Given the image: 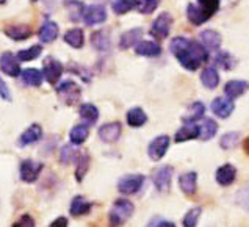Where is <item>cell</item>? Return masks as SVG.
Wrapping results in <instances>:
<instances>
[{"label":"cell","instance_id":"1","mask_svg":"<svg viewBox=\"0 0 249 227\" xmlns=\"http://www.w3.org/2000/svg\"><path fill=\"white\" fill-rule=\"evenodd\" d=\"M169 51L177 61L187 70H197L204 61L209 60V51L202 46V42L188 39L185 36H177L171 39Z\"/></svg>","mask_w":249,"mask_h":227},{"label":"cell","instance_id":"2","mask_svg":"<svg viewBox=\"0 0 249 227\" xmlns=\"http://www.w3.org/2000/svg\"><path fill=\"white\" fill-rule=\"evenodd\" d=\"M135 211V205L129 199H118L111 205L108 219L111 226H123Z\"/></svg>","mask_w":249,"mask_h":227},{"label":"cell","instance_id":"3","mask_svg":"<svg viewBox=\"0 0 249 227\" xmlns=\"http://www.w3.org/2000/svg\"><path fill=\"white\" fill-rule=\"evenodd\" d=\"M60 101L65 105H75L82 96V88L74 80H65L55 88Z\"/></svg>","mask_w":249,"mask_h":227},{"label":"cell","instance_id":"4","mask_svg":"<svg viewBox=\"0 0 249 227\" xmlns=\"http://www.w3.org/2000/svg\"><path fill=\"white\" fill-rule=\"evenodd\" d=\"M144 185V175L143 174H127L118 180V191L125 196L137 194Z\"/></svg>","mask_w":249,"mask_h":227},{"label":"cell","instance_id":"5","mask_svg":"<svg viewBox=\"0 0 249 227\" xmlns=\"http://www.w3.org/2000/svg\"><path fill=\"white\" fill-rule=\"evenodd\" d=\"M173 22H174V19H173V16H171L168 11L160 13L159 16L155 17L154 22H152L151 35L155 39H165V38H168V35L171 32V27H173Z\"/></svg>","mask_w":249,"mask_h":227},{"label":"cell","instance_id":"6","mask_svg":"<svg viewBox=\"0 0 249 227\" xmlns=\"http://www.w3.org/2000/svg\"><path fill=\"white\" fill-rule=\"evenodd\" d=\"M44 165L39 161H35L30 158H25L20 161L19 165V174H20V180L25 183H33L38 180V177L42 171Z\"/></svg>","mask_w":249,"mask_h":227},{"label":"cell","instance_id":"7","mask_svg":"<svg viewBox=\"0 0 249 227\" xmlns=\"http://www.w3.org/2000/svg\"><path fill=\"white\" fill-rule=\"evenodd\" d=\"M63 70H65V66L61 65L60 60H56L55 56H47L44 60V66H42V72H44V79L47 80V83L55 85L60 82Z\"/></svg>","mask_w":249,"mask_h":227},{"label":"cell","instance_id":"8","mask_svg":"<svg viewBox=\"0 0 249 227\" xmlns=\"http://www.w3.org/2000/svg\"><path fill=\"white\" fill-rule=\"evenodd\" d=\"M169 143H171V140H169L168 135H159V137H155L151 141V143H149V146H147L149 158L154 160V161L161 160L166 155V152H168Z\"/></svg>","mask_w":249,"mask_h":227},{"label":"cell","instance_id":"9","mask_svg":"<svg viewBox=\"0 0 249 227\" xmlns=\"http://www.w3.org/2000/svg\"><path fill=\"white\" fill-rule=\"evenodd\" d=\"M0 70H2L5 75L13 77V79L19 77L20 72H22V69H20L18 55H14L11 52H3L0 55Z\"/></svg>","mask_w":249,"mask_h":227},{"label":"cell","instance_id":"10","mask_svg":"<svg viewBox=\"0 0 249 227\" xmlns=\"http://www.w3.org/2000/svg\"><path fill=\"white\" fill-rule=\"evenodd\" d=\"M173 175H174V168L171 165H163L160 166L157 171L154 173L152 175V180H154V185L157 188L160 193H165V191L169 190L171 187V180H173Z\"/></svg>","mask_w":249,"mask_h":227},{"label":"cell","instance_id":"11","mask_svg":"<svg viewBox=\"0 0 249 227\" xmlns=\"http://www.w3.org/2000/svg\"><path fill=\"white\" fill-rule=\"evenodd\" d=\"M83 22L92 27V25H99V24H104L107 20V10L105 6L102 5H88L85 6V11H83Z\"/></svg>","mask_w":249,"mask_h":227},{"label":"cell","instance_id":"12","mask_svg":"<svg viewBox=\"0 0 249 227\" xmlns=\"http://www.w3.org/2000/svg\"><path fill=\"white\" fill-rule=\"evenodd\" d=\"M210 108L213 111V115L218 116L219 119H227L233 113V110H235V104L229 97H216L210 104Z\"/></svg>","mask_w":249,"mask_h":227},{"label":"cell","instance_id":"13","mask_svg":"<svg viewBox=\"0 0 249 227\" xmlns=\"http://www.w3.org/2000/svg\"><path fill=\"white\" fill-rule=\"evenodd\" d=\"M121 133H123V125H121V122H116V121L115 122L104 124L101 129L97 130L99 138H101V141H104V143H107V144L116 143L121 137Z\"/></svg>","mask_w":249,"mask_h":227},{"label":"cell","instance_id":"14","mask_svg":"<svg viewBox=\"0 0 249 227\" xmlns=\"http://www.w3.org/2000/svg\"><path fill=\"white\" fill-rule=\"evenodd\" d=\"M42 138V127L39 124H32L28 129H25L22 133H20V137L18 140V146L19 147H25V146H30V144H35L38 143V141Z\"/></svg>","mask_w":249,"mask_h":227},{"label":"cell","instance_id":"15","mask_svg":"<svg viewBox=\"0 0 249 227\" xmlns=\"http://www.w3.org/2000/svg\"><path fill=\"white\" fill-rule=\"evenodd\" d=\"M58 33H60L58 24H56L55 20L47 19V20H44V24H42L39 28L38 38L41 42H44V44H51V42H53L56 38H58Z\"/></svg>","mask_w":249,"mask_h":227},{"label":"cell","instance_id":"16","mask_svg":"<svg viewBox=\"0 0 249 227\" xmlns=\"http://www.w3.org/2000/svg\"><path fill=\"white\" fill-rule=\"evenodd\" d=\"M215 179L221 187L232 185V183L235 182V179H237V168L233 165H231V163H226V165L219 166L216 169Z\"/></svg>","mask_w":249,"mask_h":227},{"label":"cell","instance_id":"17","mask_svg":"<svg viewBox=\"0 0 249 227\" xmlns=\"http://www.w3.org/2000/svg\"><path fill=\"white\" fill-rule=\"evenodd\" d=\"M3 32L13 41H25L32 36V28L28 24H11Z\"/></svg>","mask_w":249,"mask_h":227},{"label":"cell","instance_id":"18","mask_svg":"<svg viewBox=\"0 0 249 227\" xmlns=\"http://www.w3.org/2000/svg\"><path fill=\"white\" fill-rule=\"evenodd\" d=\"M141 36H143V28L141 27L130 28V30L124 32L119 38V49L127 51V49L135 47L141 41Z\"/></svg>","mask_w":249,"mask_h":227},{"label":"cell","instance_id":"19","mask_svg":"<svg viewBox=\"0 0 249 227\" xmlns=\"http://www.w3.org/2000/svg\"><path fill=\"white\" fill-rule=\"evenodd\" d=\"M91 46L97 52H108L111 49V38L108 30H97L91 35Z\"/></svg>","mask_w":249,"mask_h":227},{"label":"cell","instance_id":"20","mask_svg":"<svg viewBox=\"0 0 249 227\" xmlns=\"http://www.w3.org/2000/svg\"><path fill=\"white\" fill-rule=\"evenodd\" d=\"M197 138H199V125L195 122H185L180 129L176 132L174 141L176 143H185V141H191Z\"/></svg>","mask_w":249,"mask_h":227},{"label":"cell","instance_id":"21","mask_svg":"<svg viewBox=\"0 0 249 227\" xmlns=\"http://www.w3.org/2000/svg\"><path fill=\"white\" fill-rule=\"evenodd\" d=\"M20 80H22L24 85L32 88H38L41 87L42 80H44V72L36 68H27L20 72Z\"/></svg>","mask_w":249,"mask_h":227},{"label":"cell","instance_id":"22","mask_svg":"<svg viewBox=\"0 0 249 227\" xmlns=\"http://www.w3.org/2000/svg\"><path fill=\"white\" fill-rule=\"evenodd\" d=\"M248 89H249V82H246V80H231V82L226 83L224 94H226V97L235 101V99H238L240 96H243Z\"/></svg>","mask_w":249,"mask_h":227},{"label":"cell","instance_id":"23","mask_svg":"<svg viewBox=\"0 0 249 227\" xmlns=\"http://www.w3.org/2000/svg\"><path fill=\"white\" fill-rule=\"evenodd\" d=\"M201 42H202V46L207 49V51L210 52H216L219 51V47H221V35H219L218 32L215 30H204L201 32Z\"/></svg>","mask_w":249,"mask_h":227},{"label":"cell","instance_id":"24","mask_svg":"<svg viewBox=\"0 0 249 227\" xmlns=\"http://www.w3.org/2000/svg\"><path fill=\"white\" fill-rule=\"evenodd\" d=\"M187 19L190 20L191 25H202L210 19V16L205 13L197 3H190L187 6Z\"/></svg>","mask_w":249,"mask_h":227},{"label":"cell","instance_id":"25","mask_svg":"<svg viewBox=\"0 0 249 227\" xmlns=\"http://www.w3.org/2000/svg\"><path fill=\"white\" fill-rule=\"evenodd\" d=\"M179 188L187 196H193L197 191V174L195 171L185 173L179 177Z\"/></svg>","mask_w":249,"mask_h":227},{"label":"cell","instance_id":"26","mask_svg":"<svg viewBox=\"0 0 249 227\" xmlns=\"http://www.w3.org/2000/svg\"><path fill=\"white\" fill-rule=\"evenodd\" d=\"M135 53L140 56H159L161 53V47L155 41H140L135 46Z\"/></svg>","mask_w":249,"mask_h":227},{"label":"cell","instance_id":"27","mask_svg":"<svg viewBox=\"0 0 249 227\" xmlns=\"http://www.w3.org/2000/svg\"><path fill=\"white\" fill-rule=\"evenodd\" d=\"M92 207V204L83 196H75L72 201H71V207L69 211L72 216H83V215H88L89 210Z\"/></svg>","mask_w":249,"mask_h":227},{"label":"cell","instance_id":"28","mask_svg":"<svg viewBox=\"0 0 249 227\" xmlns=\"http://www.w3.org/2000/svg\"><path fill=\"white\" fill-rule=\"evenodd\" d=\"M125 119H127V124H129L130 127L138 129V127H143L147 122V115L141 107H133L127 111Z\"/></svg>","mask_w":249,"mask_h":227},{"label":"cell","instance_id":"29","mask_svg":"<svg viewBox=\"0 0 249 227\" xmlns=\"http://www.w3.org/2000/svg\"><path fill=\"white\" fill-rule=\"evenodd\" d=\"M63 39H65L66 44L72 49H82L85 46V33L82 28H77V27L68 30L65 33V36H63Z\"/></svg>","mask_w":249,"mask_h":227},{"label":"cell","instance_id":"30","mask_svg":"<svg viewBox=\"0 0 249 227\" xmlns=\"http://www.w3.org/2000/svg\"><path fill=\"white\" fill-rule=\"evenodd\" d=\"M204 113H205V105L202 102L196 101L187 108V113L182 116V121L183 122H196V121L204 118Z\"/></svg>","mask_w":249,"mask_h":227},{"label":"cell","instance_id":"31","mask_svg":"<svg viewBox=\"0 0 249 227\" xmlns=\"http://www.w3.org/2000/svg\"><path fill=\"white\" fill-rule=\"evenodd\" d=\"M79 115L85 124L92 125V124H96L99 119V110L96 105H92V104H82L79 108Z\"/></svg>","mask_w":249,"mask_h":227},{"label":"cell","instance_id":"32","mask_svg":"<svg viewBox=\"0 0 249 227\" xmlns=\"http://www.w3.org/2000/svg\"><path fill=\"white\" fill-rule=\"evenodd\" d=\"M218 132V124L210 118H205L202 124H199V140L209 141L216 135Z\"/></svg>","mask_w":249,"mask_h":227},{"label":"cell","instance_id":"33","mask_svg":"<svg viewBox=\"0 0 249 227\" xmlns=\"http://www.w3.org/2000/svg\"><path fill=\"white\" fill-rule=\"evenodd\" d=\"M89 137V129H88V124H79L71 129L69 132V140L71 143H74L75 146H80L83 144L85 141L88 140Z\"/></svg>","mask_w":249,"mask_h":227},{"label":"cell","instance_id":"34","mask_svg":"<svg viewBox=\"0 0 249 227\" xmlns=\"http://www.w3.org/2000/svg\"><path fill=\"white\" fill-rule=\"evenodd\" d=\"M201 82L207 89H215L219 85V74L215 68H205L201 74Z\"/></svg>","mask_w":249,"mask_h":227},{"label":"cell","instance_id":"35","mask_svg":"<svg viewBox=\"0 0 249 227\" xmlns=\"http://www.w3.org/2000/svg\"><path fill=\"white\" fill-rule=\"evenodd\" d=\"M213 61H215V65L218 68H221L224 70H231V69H233L237 66V60L226 51H218V53L215 55Z\"/></svg>","mask_w":249,"mask_h":227},{"label":"cell","instance_id":"36","mask_svg":"<svg viewBox=\"0 0 249 227\" xmlns=\"http://www.w3.org/2000/svg\"><path fill=\"white\" fill-rule=\"evenodd\" d=\"M138 6V0H115L111 3V10L116 16H123V14H127L129 11L137 10Z\"/></svg>","mask_w":249,"mask_h":227},{"label":"cell","instance_id":"37","mask_svg":"<svg viewBox=\"0 0 249 227\" xmlns=\"http://www.w3.org/2000/svg\"><path fill=\"white\" fill-rule=\"evenodd\" d=\"M79 151L75 149V144L71 143V144H65L60 149V161L63 165H71V163L77 161L79 158Z\"/></svg>","mask_w":249,"mask_h":227},{"label":"cell","instance_id":"38","mask_svg":"<svg viewBox=\"0 0 249 227\" xmlns=\"http://www.w3.org/2000/svg\"><path fill=\"white\" fill-rule=\"evenodd\" d=\"M89 163H91V158L88 154L79 155V158H77V168H75V180L77 182H83L85 175H87L88 169H89Z\"/></svg>","mask_w":249,"mask_h":227},{"label":"cell","instance_id":"39","mask_svg":"<svg viewBox=\"0 0 249 227\" xmlns=\"http://www.w3.org/2000/svg\"><path fill=\"white\" fill-rule=\"evenodd\" d=\"M65 5L69 11V17L71 20H79L83 17V11H85V3L80 0H65Z\"/></svg>","mask_w":249,"mask_h":227},{"label":"cell","instance_id":"40","mask_svg":"<svg viewBox=\"0 0 249 227\" xmlns=\"http://www.w3.org/2000/svg\"><path fill=\"white\" fill-rule=\"evenodd\" d=\"M238 143H240V132H227L223 135L221 140H219V146H221V149H224V151L237 147Z\"/></svg>","mask_w":249,"mask_h":227},{"label":"cell","instance_id":"41","mask_svg":"<svg viewBox=\"0 0 249 227\" xmlns=\"http://www.w3.org/2000/svg\"><path fill=\"white\" fill-rule=\"evenodd\" d=\"M41 53H42V47L39 44H35L28 49H24V51H19L18 58L19 61H33V60H36Z\"/></svg>","mask_w":249,"mask_h":227},{"label":"cell","instance_id":"42","mask_svg":"<svg viewBox=\"0 0 249 227\" xmlns=\"http://www.w3.org/2000/svg\"><path fill=\"white\" fill-rule=\"evenodd\" d=\"M160 2H161V0H138L137 10L141 14H151V13H154L155 10L159 8Z\"/></svg>","mask_w":249,"mask_h":227},{"label":"cell","instance_id":"43","mask_svg":"<svg viewBox=\"0 0 249 227\" xmlns=\"http://www.w3.org/2000/svg\"><path fill=\"white\" fill-rule=\"evenodd\" d=\"M202 215V209L201 207H195V209H191L187 215H185L183 218V226L185 227H195L197 226V221H199V218H201Z\"/></svg>","mask_w":249,"mask_h":227},{"label":"cell","instance_id":"44","mask_svg":"<svg viewBox=\"0 0 249 227\" xmlns=\"http://www.w3.org/2000/svg\"><path fill=\"white\" fill-rule=\"evenodd\" d=\"M197 5L209 14L212 17L219 10V5H221V0H197Z\"/></svg>","mask_w":249,"mask_h":227},{"label":"cell","instance_id":"45","mask_svg":"<svg viewBox=\"0 0 249 227\" xmlns=\"http://www.w3.org/2000/svg\"><path fill=\"white\" fill-rule=\"evenodd\" d=\"M35 219L30 215H24L20 216V219H18L16 223L13 224V227H35Z\"/></svg>","mask_w":249,"mask_h":227},{"label":"cell","instance_id":"46","mask_svg":"<svg viewBox=\"0 0 249 227\" xmlns=\"http://www.w3.org/2000/svg\"><path fill=\"white\" fill-rule=\"evenodd\" d=\"M0 99H3L5 102H11V91L2 77H0Z\"/></svg>","mask_w":249,"mask_h":227},{"label":"cell","instance_id":"47","mask_svg":"<svg viewBox=\"0 0 249 227\" xmlns=\"http://www.w3.org/2000/svg\"><path fill=\"white\" fill-rule=\"evenodd\" d=\"M147 226H157V227H174L176 224L171 223V221H166V219H161V218H154L151 223Z\"/></svg>","mask_w":249,"mask_h":227},{"label":"cell","instance_id":"48","mask_svg":"<svg viewBox=\"0 0 249 227\" xmlns=\"http://www.w3.org/2000/svg\"><path fill=\"white\" fill-rule=\"evenodd\" d=\"M240 194L243 196V197H241V199H243V202H240V204L249 210V185H248L245 190H241V191H240Z\"/></svg>","mask_w":249,"mask_h":227},{"label":"cell","instance_id":"49","mask_svg":"<svg viewBox=\"0 0 249 227\" xmlns=\"http://www.w3.org/2000/svg\"><path fill=\"white\" fill-rule=\"evenodd\" d=\"M51 227H68V218L65 216H60V218H56L52 221Z\"/></svg>","mask_w":249,"mask_h":227},{"label":"cell","instance_id":"50","mask_svg":"<svg viewBox=\"0 0 249 227\" xmlns=\"http://www.w3.org/2000/svg\"><path fill=\"white\" fill-rule=\"evenodd\" d=\"M243 151L249 155V137H246V138L243 140Z\"/></svg>","mask_w":249,"mask_h":227},{"label":"cell","instance_id":"51","mask_svg":"<svg viewBox=\"0 0 249 227\" xmlns=\"http://www.w3.org/2000/svg\"><path fill=\"white\" fill-rule=\"evenodd\" d=\"M8 0H0V5H3V3H6Z\"/></svg>","mask_w":249,"mask_h":227},{"label":"cell","instance_id":"52","mask_svg":"<svg viewBox=\"0 0 249 227\" xmlns=\"http://www.w3.org/2000/svg\"><path fill=\"white\" fill-rule=\"evenodd\" d=\"M30 2H38V0H30Z\"/></svg>","mask_w":249,"mask_h":227}]
</instances>
